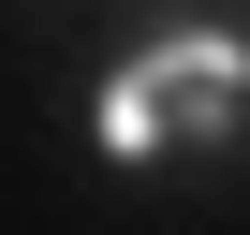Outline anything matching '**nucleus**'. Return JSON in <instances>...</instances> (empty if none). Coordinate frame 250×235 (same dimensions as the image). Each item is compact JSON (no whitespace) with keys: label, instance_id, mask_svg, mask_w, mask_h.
Masks as SVG:
<instances>
[{"label":"nucleus","instance_id":"f257e3e1","mask_svg":"<svg viewBox=\"0 0 250 235\" xmlns=\"http://www.w3.org/2000/svg\"><path fill=\"white\" fill-rule=\"evenodd\" d=\"M147 74H162V103H177V147H235V133H250V30L177 15V30H147Z\"/></svg>","mask_w":250,"mask_h":235},{"label":"nucleus","instance_id":"f03ea898","mask_svg":"<svg viewBox=\"0 0 250 235\" xmlns=\"http://www.w3.org/2000/svg\"><path fill=\"white\" fill-rule=\"evenodd\" d=\"M88 147H103L118 176H133V162H162V147H177V103H162V74H147V44H133V59L103 74V103H88Z\"/></svg>","mask_w":250,"mask_h":235}]
</instances>
